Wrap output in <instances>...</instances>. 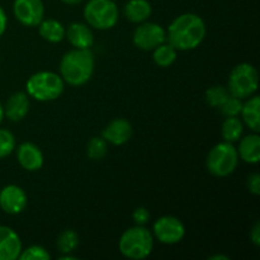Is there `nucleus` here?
<instances>
[{
    "label": "nucleus",
    "mask_w": 260,
    "mask_h": 260,
    "mask_svg": "<svg viewBox=\"0 0 260 260\" xmlns=\"http://www.w3.org/2000/svg\"><path fill=\"white\" fill-rule=\"evenodd\" d=\"M207 35L205 20L196 13H183L170 23L167 42L177 51H192L200 47Z\"/></svg>",
    "instance_id": "nucleus-1"
},
{
    "label": "nucleus",
    "mask_w": 260,
    "mask_h": 260,
    "mask_svg": "<svg viewBox=\"0 0 260 260\" xmlns=\"http://www.w3.org/2000/svg\"><path fill=\"white\" fill-rule=\"evenodd\" d=\"M95 58L90 48H73L60 61V76L70 86H83L93 78Z\"/></svg>",
    "instance_id": "nucleus-2"
},
{
    "label": "nucleus",
    "mask_w": 260,
    "mask_h": 260,
    "mask_svg": "<svg viewBox=\"0 0 260 260\" xmlns=\"http://www.w3.org/2000/svg\"><path fill=\"white\" fill-rule=\"evenodd\" d=\"M118 249L127 259H146L154 249V235L145 226L135 225L122 234L118 240Z\"/></svg>",
    "instance_id": "nucleus-3"
},
{
    "label": "nucleus",
    "mask_w": 260,
    "mask_h": 260,
    "mask_svg": "<svg viewBox=\"0 0 260 260\" xmlns=\"http://www.w3.org/2000/svg\"><path fill=\"white\" fill-rule=\"evenodd\" d=\"M65 90V83L60 74L53 71H37L28 78L25 93L37 102H52L61 96Z\"/></svg>",
    "instance_id": "nucleus-4"
},
{
    "label": "nucleus",
    "mask_w": 260,
    "mask_h": 260,
    "mask_svg": "<svg viewBox=\"0 0 260 260\" xmlns=\"http://www.w3.org/2000/svg\"><path fill=\"white\" fill-rule=\"evenodd\" d=\"M238 150L234 144L222 141L216 144L206 157V168L213 177L226 178L233 174L239 165Z\"/></svg>",
    "instance_id": "nucleus-5"
},
{
    "label": "nucleus",
    "mask_w": 260,
    "mask_h": 260,
    "mask_svg": "<svg viewBox=\"0 0 260 260\" xmlns=\"http://www.w3.org/2000/svg\"><path fill=\"white\" fill-rule=\"evenodd\" d=\"M83 14L86 24L98 30L112 29L119 19L118 7L113 0H89Z\"/></svg>",
    "instance_id": "nucleus-6"
},
{
    "label": "nucleus",
    "mask_w": 260,
    "mask_h": 260,
    "mask_svg": "<svg viewBox=\"0 0 260 260\" xmlns=\"http://www.w3.org/2000/svg\"><path fill=\"white\" fill-rule=\"evenodd\" d=\"M258 70L249 62H241L231 70L229 75L228 89L231 95L246 99L254 95L258 90Z\"/></svg>",
    "instance_id": "nucleus-7"
},
{
    "label": "nucleus",
    "mask_w": 260,
    "mask_h": 260,
    "mask_svg": "<svg viewBox=\"0 0 260 260\" xmlns=\"http://www.w3.org/2000/svg\"><path fill=\"white\" fill-rule=\"evenodd\" d=\"M152 235L159 243L174 245L180 243L185 236L184 223L175 216H161L152 225Z\"/></svg>",
    "instance_id": "nucleus-8"
},
{
    "label": "nucleus",
    "mask_w": 260,
    "mask_h": 260,
    "mask_svg": "<svg viewBox=\"0 0 260 260\" xmlns=\"http://www.w3.org/2000/svg\"><path fill=\"white\" fill-rule=\"evenodd\" d=\"M132 42L139 50L152 51L167 42V29L154 22L140 23L139 27L134 30Z\"/></svg>",
    "instance_id": "nucleus-9"
},
{
    "label": "nucleus",
    "mask_w": 260,
    "mask_h": 260,
    "mask_svg": "<svg viewBox=\"0 0 260 260\" xmlns=\"http://www.w3.org/2000/svg\"><path fill=\"white\" fill-rule=\"evenodd\" d=\"M13 14L24 27H37L45 18V4L42 0H14Z\"/></svg>",
    "instance_id": "nucleus-10"
},
{
    "label": "nucleus",
    "mask_w": 260,
    "mask_h": 260,
    "mask_svg": "<svg viewBox=\"0 0 260 260\" xmlns=\"http://www.w3.org/2000/svg\"><path fill=\"white\" fill-rule=\"evenodd\" d=\"M28 203L27 193L15 184H8L0 190V208L8 215H19L25 210Z\"/></svg>",
    "instance_id": "nucleus-11"
},
{
    "label": "nucleus",
    "mask_w": 260,
    "mask_h": 260,
    "mask_svg": "<svg viewBox=\"0 0 260 260\" xmlns=\"http://www.w3.org/2000/svg\"><path fill=\"white\" fill-rule=\"evenodd\" d=\"M134 128L126 118H114L102 131V137L108 144L122 146L131 140Z\"/></svg>",
    "instance_id": "nucleus-12"
},
{
    "label": "nucleus",
    "mask_w": 260,
    "mask_h": 260,
    "mask_svg": "<svg viewBox=\"0 0 260 260\" xmlns=\"http://www.w3.org/2000/svg\"><path fill=\"white\" fill-rule=\"evenodd\" d=\"M22 249L19 235L9 226L0 225V260H17Z\"/></svg>",
    "instance_id": "nucleus-13"
},
{
    "label": "nucleus",
    "mask_w": 260,
    "mask_h": 260,
    "mask_svg": "<svg viewBox=\"0 0 260 260\" xmlns=\"http://www.w3.org/2000/svg\"><path fill=\"white\" fill-rule=\"evenodd\" d=\"M15 150H17L18 162L27 172H37L45 164L42 151L33 142H23Z\"/></svg>",
    "instance_id": "nucleus-14"
},
{
    "label": "nucleus",
    "mask_w": 260,
    "mask_h": 260,
    "mask_svg": "<svg viewBox=\"0 0 260 260\" xmlns=\"http://www.w3.org/2000/svg\"><path fill=\"white\" fill-rule=\"evenodd\" d=\"M29 96L24 91H17L8 98L4 106V117L12 122H19L29 112Z\"/></svg>",
    "instance_id": "nucleus-15"
},
{
    "label": "nucleus",
    "mask_w": 260,
    "mask_h": 260,
    "mask_svg": "<svg viewBox=\"0 0 260 260\" xmlns=\"http://www.w3.org/2000/svg\"><path fill=\"white\" fill-rule=\"evenodd\" d=\"M65 38L74 48H90L94 45L93 30L85 23H71L66 28Z\"/></svg>",
    "instance_id": "nucleus-16"
},
{
    "label": "nucleus",
    "mask_w": 260,
    "mask_h": 260,
    "mask_svg": "<svg viewBox=\"0 0 260 260\" xmlns=\"http://www.w3.org/2000/svg\"><path fill=\"white\" fill-rule=\"evenodd\" d=\"M239 146L236 147L238 150L239 159L243 161L248 162V164L255 165L259 164L260 161V136L259 134L246 135V136H241L239 140Z\"/></svg>",
    "instance_id": "nucleus-17"
},
{
    "label": "nucleus",
    "mask_w": 260,
    "mask_h": 260,
    "mask_svg": "<svg viewBox=\"0 0 260 260\" xmlns=\"http://www.w3.org/2000/svg\"><path fill=\"white\" fill-rule=\"evenodd\" d=\"M241 121L255 134L260 132V98L258 95H251L243 102V108L240 112Z\"/></svg>",
    "instance_id": "nucleus-18"
},
{
    "label": "nucleus",
    "mask_w": 260,
    "mask_h": 260,
    "mask_svg": "<svg viewBox=\"0 0 260 260\" xmlns=\"http://www.w3.org/2000/svg\"><path fill=\"white\" fill-rule=\"evenodd\" d=\"M124 17L131 23H144L151 17L152 7L149 0H128L123 8Z\"/></svg>",
    "instance_id": "nucleus-19"
},
{
    "label": "nucleus",
    "mask_w": 260,
    "mask_h": 260,
    "mask_svg": "<svg viewBox=\"0 0 260 260\" xmlns=\"http://www.w3.org/2000/svg\"><path fill=\"white\" fill-rule=\"evenodd\" d=\"M38 33L45 41L50 43H60L61 41L65 40L66 27L57 19L52 18H43L42 22L37 25Z\"/></svg>",
    "instance_id": "nucleus-20"
},
{
    "label": "nucleus",
    "mask_w": 260,
    "mask_h": 260,
    "mask_svg": "<svg viewBox=\"0 0 260 260\" xmlns=\"http://www.w3.org/2000/svg\"><path fill=\"white\" fill-rule=\"evenodd\" d=\"M244 134V123L239 116L236 117H226L225 121L222 122L221 127V136L223 141H228L234 144L239 141Z\"/></svg>",
    "instance_id": "nucleus-21"
},
{
    "label": "nucleus",
    "mask_w": 260,
    "mask_h": 260,
    "mask_svg": "<svg viewBox=\"0 0 260 260\" xmlns=\"http://www.w3.org/2000/svg\"><path fill=\"white\" fill-rule=\"evenodd\" d=\"M177 57L178 51L169 42L161 43L152 50V60L159 68H169L175 62Z\"/></svg>",
    "instance_id": "nucleus-22"
},
{
    "label": "nucleus",
    "mask_w": 260,
    "mask_h": 260,
    "mask_svg": "<svg viewBox=\"0 0 260 260\" xmlns=\"http://www.w3.org/2000/svg\"><path fill=\"white\" fill-rule=\"evenodd\" d=\"M79 245V235L74 230H63L56 239V248L61 254H71Z\"/></svg>",
    "instance_id": "nucleus-23"
},
{
    "label": "nucleus",
    "mask_w": 260,
    "mask_h": 260,
    "mask_svg": "<svg viewBox=\"0 0 260 260\" xmlns=\"http://www.w3.org/2000/svg\"><path fill=\"white\" fill-rule=\"evenodd\" d=\"M108 152V142L102 136H94L86 144V155L90 160L98 161L106 157Z\"/></svg>",
    "instance_id": "nucleus-24"
},
{
    "label": "nucleus",
    "mask_w": 260,
    "mask_h": 260,
    "mask_svg": "<svg viewBox=\"0 0 260 260\" xmlns=\"http://www.w3.org/2000/svg\"><path fill=\"white\" fill-rule=\"evenodd\" d=\"M229 96H230V91H229L228 86L222 85L211 86L205 93L206 103L212 108H220Z\"/></svg>",
    "instance_id": "nucleus-25"
},
{
    "label": "nucleus",
    "mask_w": 260,
    "mask_h": 260,
    "mask_svg": "<svg viewBox=\"0 0 260 260\" xmlns=\"http://www.w3.org/2000/svg\"><path fill=\"white\" fill-rule=\"evenodd\" d=\"M15 150V137L9 129L0 128V160L9 156Z\"/></svg>",
    "instance_id": "nucleus-26"
},
{
    "label": "nucleus",
    "mask_w": 260,
    "mask_h": 260,
    "mask_svg": "<svg viewBox=\"0 0 260 260\" xmlns=\"http://www.w3.org/2000/svg\"><path fill=\"white\" fill-rule=\"evenodd\" d=\"M19 260H50L51 255L43 246L30 245L28 248L22 249Z\"/></svg>",
    "instance_id": "nucleus-27"
},
{
    "label": "nucleus",
    "mask_w": 260,
    "mask_h": 260,
    "mask_svg": "<svg viewBox=\"0 0 260 260\" xmlns=\"http://www.w3.org/2000/svg\"><path fill=\"white\" fill-rule=\"evenodd\" d=\"M241 108H243V99L236 98L230 94V96L223 102V104L218 109L225 117H236L240 116Z\"/></svg>",
    "instance_id": "nucleus-28"
},
{
    "label": "nucleus",
    "mask_w": 260,
    "mask_h": 260,
    "mask_svg": "<svg viewBox=\"0 0 260 260\" xmlns=\"http://www.w3.org/2000/svg\"><path fill=\"white\" fill-rule=\"evenodd\" d=\"M132 220L135 225L145 226L150 221V212L146 207H137L132 213Z\"/></svg>",
    "instance_id": "nucleus-29"
},
{
    "label": "nucleus",
    "mask_w": 260,
    "mask_h": 260,
    "mask_svg": "<svg viewBox=\"0 0 260 260\" xmlns=\"http://www.w3.org/2000/svg\"><path fill=\"white\" fill-rule=\"evenodd\" d=\"M246 188H248L249 193L253 196L260 194V174L259 173H253L248 177L246 180Z\"/></svg>",
    "instance_id": "nucleus-30"
},
{
    "label": "nucleus",
    "mask_w": 260,
    "mask_h": 260,
    "mask_svg": "<svg viewBox=\"0 0 260 260\" xmlns=\"http://www.w3.org/2000/svg\"><path fill=\"white\" fill-rule=\"evenodd\" d=\"M250 241L255 246H260V222L256 221L250 230Z\"/></svg>",
    "instance_id": "nucleus-31"
},
{
    "label": "nucleus",
    "mask_w": 260,
    "mask_h": 260,
    "mask_svg": "<svg viewBox=\"0 0 260 260\" xmlns=\"http://www.w3.org/2000/svg\"><path fill=\"white\" fill-rule=\"evenodd\" d=\"M8 27V17H7V13L5 10L0 7V37L5 33Z\"/></svg>",
    "instance_id": "nucleus-32"
},
{
    "label": "nucleus",
    "mask_w": 260,
    "mask_h": 260,
    "mask_svg": "<svg viewBox=\"0 0 260 260\" xmlns=\"http://www.w3.org/2000/svg\"><path fill=\"white\" fill-rule=\"evenodd\" d=\"M208 260H230V258L226 255H221V254H216V255L210 256Z\"/></svg>",
    "instance_id": "nucleus-33"
},
{
    "label": "nucleus",
    "mask_w": 260,
    "mask_h": 260,
    "mask_svg": "<svg viewBox=\"0 0 260 260\" xmlns=\"http://www.w3.org/2000/svg\"><path fill=\"white\" fill-rule=\"evenodd\" d=\"M60 2H62L63 4H68V5H78L80 4V3H83L84 0H60Z\"/></svg>",
    "instance_id": "nucleus-34"
},
{
    "label": "nucleus",
    "mask_w": 260,
    "mask_h": 260,
    "mask_svg": "<svg viewBox=\"0 0 260 260\" xmlns=\"http://www.w3.org/2000/svg\"><path fill=\"white\" fill-rule=\"evenodd\" d=\"M61 260H75L76 256L71 255V254H62V255L60 256Z\"/></svg>",
    "instance_id": "nucleus-35"
},
{
    "label": "nucleus",
    "mask_w": 260,
    "mask_h": 260,
    "mask_svg": "<svg viewBox=\"0 0 260 260\" xmlns=\"http://www.w3.org/2000/svg\"><path fill=\"white\" fill-rule=\"evenodd\" d=\"M3 119H4V106L0 102V123L3 122Z\"/></svg>",
    "instance_id": "nucleus-36"
}]
</instances>
